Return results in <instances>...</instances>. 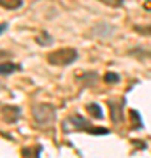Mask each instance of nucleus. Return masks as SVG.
Returning a JSON list of instances; mask_svg holds the SVG:
<instances>
[{
    "instance_id": "1",
    "label": "nucleus",
    "mask_w": 151,
    "mask_h": 158,
    "mask_svg": "<svg viewBox=\"0 0 151 158\" xmlns=\"http://www.w3.org/2000/svg\"><path fill=\"white\" fill-rule=\"evenodd\" d=\"M46 60L53 67H67V65H70L78 60V51L74 48H60V49L48 53Z\"/></svg>"
},
{
    "instance_id": "2",
    "label": "nucleus",
    "mask_w": 151,
    "mask_h": 158,
    "mask_svg": "<svg viewBox=\"0 0 151 158\" xmlns=\"http://www.w3.org/2000/svg\"><path fill=\"white\" fill-rule=\"evenodd\" d=\"M32 116L39 127H51L56 119V111L49 104H39L32 107Z\"/></svg>"
},
{
    "instance_id": "3",
    "label": "nucleus",
    "mask_w": 151,
    "mask_h": 158,
    "mask_svg": "<svg viewBox=\"0 0 151 158\" xmlns=\"http://www.w3.org/2000/svg\"><path fill=\"white\" fill-rule=\"evenodd\" d=\"M63 132H90L93 128L91 121L84 119L81 114H72L62 123Z\"/></svg>"
},
{
    "instance_id": "4",
    "label": "nucleus",
    "mask_w": 151,
    "mask_h": 158,
    "mask_svg": "<svg viewBox=\"0 0 151 158\" xmlns=\"http://www.w3.org/2000/svg\"><path fill=\"white\" fill-rule=\"evenodd\" d=\"M2 116L7 123H16L18 118L21 116V109L16 107V106H4L2 109Z\"/></svg>"
},
{
    "instance_id": "5",
    "label": "nucleus",
    "mask_w": 151,
    "mask_h": 158,
    "mask_svg": "<svg viewBox=\"0 0 151 158\" xmlns=\"http://www.w3.org/2000/svg\"><path fill=\"white\" fill-rule=\"evenodd\" d=\"M130 56H135L139 58V60H148L151 58V48H146V46H135L132 49L128 51Z\"/></svg>"
},
{
    "instance_id": "6",
    "label": "nucleus",
    "mask_w": 151,
    "mask_h": 158,
    "mask_svg": "<svg viewBox=\"0 0 151 158\" xmlns=\"http://www.w3.org/2000/svg\"><path fill=\"white\" fill-rule=\"evenodd\" d=\"M21 65H18V63H11V62H2L0 65V72H2V77H7V76H11L12 72H18V70H21Z\"/></svg>"
},
{
    "instance_id": "7",
    "label": "nucleus",
    "mask_w": 151,
    "mask_h": 158,
    "mask_svg": "<svg viewBox=\"0 0 151 158\" xmlns=\"http://www.w3.org/2000/svg\"><path fill=\"white\" fill-rule=\"evenodd\" d=\"M109 106H111V119H112V123H120L121 121V104H118V102L114 100H109Z\"/></svg>"
},
{
    "instance_id": "8",
    "label": "nucleus",
    "mask_w": 151,
    "mask_h": 158,
    "mask_svg": "<svg viewBox=\"0 0 151 158\" xmlns=\"http://www.w3.org/2000/svg\"><path fill=\"white\" fill-rule=\"evenodd\" d=\"M35 42H37L39 46H42V48H49V46L53 44V42H55V39L51 37L49 32L42 30V32H40V34L37 35V37H35Z\"/></svg>"
},
{
    "instance_id": "9",
    "label": "nucleus",
    "mask_w": 151,
    "mask_h": 158,
    "mask_svg": "<svg viewBox=\"0 0 151 158\" xmlns=\"http://www.w3.org/2000/svg\"><path fill=\"white\" fill-rule=\"evenodd\" d=\"M86 111L90 113L91 118H97V119L104 118V111H102V107L99 104H95V102H93V104H88V106H86Z\"/></svg>"
},
{
    "instance_id": "10",
    "label": "nucleus",
    "mask_w": 151,
    "mask_h": 158,
    "mask_svg": "<svg viewBox=\"0 0 151 158\" xmlns=\"http://www.w3.org/2000/svg\"><path fill=\"white\" fill-rule=\"evenodd\" d=\"M0 6H2V9H7V11H16V9L23 7V0H0Z\"/></svg>"
},
{
    "instance_id": "11",
    "label": "nucleus",
    "mask_w": 151,
    "mask_h": 158,
    "mask_svg": "<svg viewBox=\"0 0 151 158\" xmlns=\"http://www.w3.org/2000/svg\"><path fill=\"white\" fill-rule=\"evenodd\" d=\"M40 146H35V148H25L21 149V158H40Z\"/></svg>"
},
{
    "instance_id": "12",
    "label": "nucleus",
    "mask_w": 151,
    "mask_h": 158,
    "mask_svg": "<svg viewBox=\"0 0 151 158\" xmlns=\"http://www.w3.org/2000/svg\"><path fill=\"white\" fill-rule=\"evenodd\" d=\"M134 32H137L142 37H151V23H148V25H134Z\"/></svg>"
},
{
    "instance_id": "13",
    "label": "nucleus",
    "mask_w": 151,
    "mask_h": 158,
    "mask_svg": "<svg viewBox=\"0 0 151 158\" xmlns=\"http://www.w3.org/2000/svg\"><path fill=\"white\" fill-rule=\"evenodd\" d=\"M120 74L116 72H106V76H104V81H106L107 85H116V83H120Z\"/></svg>"
},
{
    "instance_id": "14",
    "label": "nucleus",
    "mask_w": 151,
    "mask_h": 158,
    "mask_svg": "<svg viewBox=\"0 0 151 158\" xmlns=\"http://www.w3.org/2000/svg\"><path fill=\"white\" fill-rule=\"evenodd\" d=\"M99 2L107 7H111V9H120L125 4V0H99Z\"/></svg>"
},
{
    "instance_id": "15",
    "label": "nucleus",
    "mask_w": 151,
    "mask_h": 158,
    "mask_svg": "<svg viewBox=\"0 0 151 158\" xmlns=\"http://www.w3.org/2000/svg\"><path fill=\"white\" fill-rule=\"evenodd\" d=\"M130 116H132V119H135L134 128H135V130H141V128H142V123H141V114H139V111L132 109V111H130Z\"/></svg>"
},
{
    "instance_id": "16",
    "label": "nucleus",
    "mask_w": 151,
    "mask_h": 158,
    "mask_svg": "<svg viewBox=\"0 0 151 158\" xmlns=\"http://www.w3.org/2000/svg\"><path fill=\"white\" fill-rule=\"evenodd\" d=\"M144 7H146V11H151V0H146V2H144Z\"/></svg>"
},
{
    "instance_id": "17",
    "label": "nucleus",
    "mask_w": 151,
    "mask_h": 158,
    "mask_svg": "<svg viewBox=\"0 0 151 158\" xmlns=\"http://www.w3.org/2000/svg\"><path fill=\"white\" fill-rule=\"evenodd\" d=\"M7 27H9V25H7V23H6V21L2 23V34H4V32H6V30H7Z\"/></svg>"
}]
</instances>
